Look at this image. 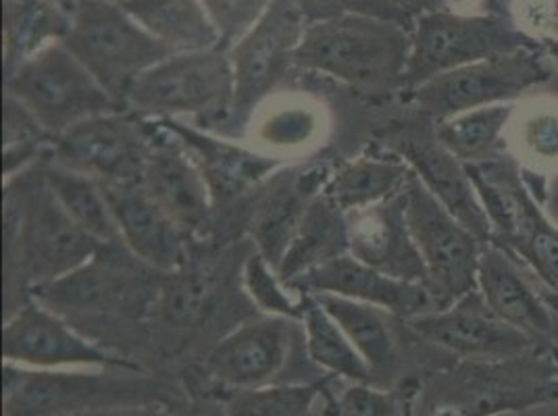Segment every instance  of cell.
Masks as SVG:
<instances>
[{
  "label": "cell",
  "instance_id": "obj_31",
  "mask_svg": "<svg viewBox=\"0 0 558 416\" xmlns=\"http://www.w3.org/2000/svg\"><path fill=\"white\" fill-rule=\"evenodd\" d=\"M333 317V321L344 329L350 342L365 358L373 372L395 375L400 367V350L392 319L395 315L363 302L349 301L333 294H311Z\"/></svg>",
  "mask_w": 558,
  "mask_h": 416
},
{
  "label": "cell",
  "instance_id": "obj_29",
  "mask_svg": "<svg viewBox=\"0 0 558 416\" xmlns=\"http://www.w3.org/2000/svg\"><path fill=\"white\" fill-rule=\"evenodd\" d=\"M171 52L221 48V34L203 0H117Z\"/></svg>",
  "mask_w": 558,
  "mask_h": 416
},
{
  "label": "cell",
  "instance_id": "obj_3",
  "mask_svg": "<svg viewBox=\"0 0 558 416\" xmlns=\"http://www.w3.org/2000/svg\"><path fill=\"white\" fill-rule=\"evenodd\" d=\"M161 404L184 406L173 386L142 369H29L2 365V416H82Z\"/></svg>",
  "mask_w": 558,
  "mask_h": 416
},
{
  "label": "cell",
  "instance_id": "obj_18",
  "mask_svg": "<svg viewBox=\"0 0 558 416\" xmlns=\"http://www.w3.org/2000/svg\"><path fill=\"white\" fill-rule=\"evenodd\" d=\"M296 325L258 315L233 327L205 356V379L228 393L269 386L290 358Z\"/></svg>",
  "mask_w": 558,
  "mask_h": 416
},
{
  "label": "cell",
  "instance_id": "obj_19",
  "mask_svg": "<svg viewBox=\"0 0 558 416\" xmlns=\"http://www.w3.org/2000/svg\"><path fill=\"white\" fill-rule=\"evenodd\" d=\"M386 150L395 152L396 157L407 162V167L417 175L421 184L469 232L475 233L482 242H488L492 233L488 215L466 173V164L459 161L450 150H446L440 139L436 138L434 121L421 117L417 123H407L398 127L388 136Z\"/></svg>",
  "mask_w": 558,
  "mask_h": 416
},
{
  "label": "cell",
  "instance_id": "obj_21",
  "mask_svg": "<svg viewBox=\"0 0 558 416\" xmlns=\"http://www.w3.org/2000/svg\"><path fill=\"white\" fill-rule=\"evenodd\" d=\"M138 258L123 246H102L96 255L70 276L32 292L50 310L71 321L73 317H102L121 310L138 290Z\"/></svg>",
  "mask_w": 558,
  "mask_h": 416
},
{
  "label": "cell",
  "instance_id": "obj_6",
  "mask_svg": "<svg viewBox=\"0 0 558 416\" xmlns=\"http://www.w3.org/2000/svg\"><path fill=\"white\" fill-rule=\"evenodd\" d=\"M466 173L486 208L489 244L521 258L537 281L558 296V225L539 207L537 196L514 159L466 164Z\"/></svg>",
  "mask_w": 558,
  "mask_h": 416
},
{
  "label": "cell",
  "instance_id": "obj_10",
  "mask_svg": "<svg viewBox=\"0 0 558 416\" xmlns=\"http://www.w3.org/2000/svg\"><path fill=\"white\" fill-rule=\"evenodd\" d=\"M553 59L539 47L523 48L432 77L407 93L417 113L444 121L466 111L511 105L553 77Z\"/></svg>",
  "mask_w": 558,
  "mask_h": 416
},
{
  "label": "cell",
  "instance_id": "obj_34",
  "mask_svg": "<svg viewBox=\"0 0 558 416\" xmlns=\"http://www.w3.org/2000/svg\"><path fill=\"white\" fill-rule=\"evenodd\" d=\"M304 296L306 304L301 327L311 363L326 370L329 377L344 379L349 383H375L369 365L350 342L344 329L333 321L315 296Z\"/></svg>",
  "mask_w": 558,
  "mask_h": 416
},
{
  "label": "cell",
  "instance_id": "obj_23",
  "mask_svg": "<svg viewBox=\"0 0 558 416\" xmlns=\"http://www.w3.org/2000/svg\"><path fill=\"white\" fill-rule=\"evenodd\" d=\"M121 244L150 271L167 276L192 260L194 242L157 205L142 182L105 185Z\"/></svg>",
  "mask_w": 558,
  "mask_h": 416
},
{
  "label": "cell",
  "instance_id": "obj_43",
  "mask_svg": "<svg viewBox=\"0 0 558 416\" xmlns=\"http://www.w3.org/2000/svg\"><path fill=\"white\" fill-rule=\"evenodd\" d=\"M509 17L539 42L558 38V0H512Z\"/></svg>",
  "mask_w": 558,
  "mask_h": 416
},
{
  "label": "cell",
  "instance_id": "obj_15",
  "mask_svg": "<svg viewBox=\"0 0 558 416\" xmlns=\"http://www.w3.org/2000/svg\"><path fill=\"white\" fill-rule=\"evenodd\" d=\"M165 132L182 144L209 185L217 210V225L235 208H251L256 192L279 171L281 159L265 155L248 142H238L182 119H155Z\"/></svg>",
  "mask_w": 558,
  "mask_h": 416
},
{
  "label": "cell",
  "instance_id": "obj_42",
  "mask_svg": "<svg viewBox=\"0 0 558 416\" xmlns=\"http://www.w3.org/2000/svg\"><path fill=\"white\" fill-rule=\"evenodd\" d=\"M523 148L535 162L558 161V111L537 113L525 121L523 134L519 138Z\"/></svg>",
  "mask_w": 558,
  "mask_h": 416
},
{
  "label": "cell",
  "instance_id": "obj_14",
  "mask_svg": "<svg viewBox=\"0 0 558 416\" xmlns=\"http://www.w3.org/2000/svg\"><path fill=\"white\" fill-rule=\"evenodd\" d=\"M2 358L29 369H142L132 358L86 338L38 301L4 319Z\"/></svg>",
  "mask_w": 558,
  "mask_h": 416
},
{
  "label": "cell",
  "instance_id": "obj_4",
  "mask_svg": "<svg viewBox=\"0 0 558 416\" xmlns=\"http://www.w3.org/2000/svg\"><path fill=\"white\" fill-rule=\"evenodd\" d=\"M411 52V27L367 15L308 22L294 70L333 79L361 93L402 88Z\"/></svg>",
  "mask_w": 558,
  "mask_h": 416
},
{
  "label": "cell",
  "instance_id": "obj_24",
  "mask_svg": "<svg viewBox=\"0 0 558 416\" xmlns=\"http://www.w3.org/2000/svg\"><path fill=\"white\" fill-rule=\"evenodd\" d=\"M299 294H333L349 301L377 306L400 321L436 310V302L423 283L390 278L354 256L342 255L299 279Z\"/></svg>",
  "mask_w": 558,
  "mask_h": 416
},
{
  "label": "cell",
  "instance_id": "obj_44",
  "mask_svg": "<svg viewBox=\"0 0 558 416\" xmlns=\"http://www.w3.org/2000/svg\"><path fill=\"white\" fill-rule=\"evenodd\" d=\"M175 416H226L223 397L215 393L194 395L190 402H184V406L175 413Z\"/></svg>",
  "mask_w": 558,
  "mask_h": 416
},
{
  "label": "cell",
  "instance_id": "obj_5",
  "mask_svg": "<svg viewBox=\"0 0 558 416\" xmlns=\"http://www.w3.org/2000/svg\"><path fill=\"white\" fill-rule=\"evenodd\" d=\"M233 105V71L226 48L173 52L140 75L125 109L144 119H192L223 134Z\"/></svg>",
  "mask_w": 558,
  "mask_h": 416
},
{
  "label": "cell",
  "instance_id": "obj_40",
  "mask_svg": "<svg viewBox=\"0 0 558 416\" xmlns=\"http://www.w3.org/2000/svg\"><path fill=\"white\" fill-rule=\"evenodd\" d=\"M304 7L311 22L336 15H367L411 29L415 24V15L400 0H304Z\"/></svg>",
  "mask_w": 558,
  "mask_h": 416
},
{
  "label": "cell",
  "instance_id": "obj_25",
  "mask_svg": "<svg viewBox=\"0 0 558 416\" xmlns=\"http://www.w3.org/2000/svg\"><path fill=\"white\" fill-rule=\"evenodd\" d=\"M329 130V109L319 98L279 90L256 109L244 138L265 155L296 162L315 157Z\"/></svg>",
  "mask_w": 558,
  "mask_h": 416
},
{
  "label": "cell",
  "instance_id": "obj_32",
  "mask_svg": "<svg viewBox=\"0 0 558 416\" xmlns=\"http://www.w3.org/2000/svg\"><path fill=\"white\" fill-rule=\"evenodd\" d=\"M43 173L59 205L84 232L102 246H123L107 192L100 182L52 164L47 159L43 161Z\"/></svg>",
  "mask_w": 558,
  "mask_h": 416
},
{
  "label": "cell",
  "instance_id": "obj_22",
  "mask_svg": "<svg viewBox=\"0 0 558 416\" xmlns=\"http://www.w3.org/2000/svg\"><path fill=\"white\" fill-rule=\"evenodd\" d=\"M477 290L505 323L525 333L535 346L558 347V310L548 287H535L519 258L486 242L480 256Z\"/></svg>",
  "mask_w": 558,
  "mask_h": 416
},
{
  "label": "cell",
  "instance_id": "obj_2",
  "mask_svg": "<svg viewBox=\"0 0 558 416\" xmlns=\"http://www.w3.org/2000/svg\"><path fill=\"white\" fill-rule=\"evenodd\" d=\"M558 402V347L507 360H457L421 379L423 416H498Z\"/></svg>",
  "mask_w": 558,
  "mask_h": 416
},
{
  "label": "cell",
  "instance_id": "obj_20",
  "mask_svg": "<svg viewBox=\"0 0 558 416\" xmlns=\"http://www.w3.org/2000/svg\"><path fill=\"white\" fill-rule=\"evenodd\" d=\"M148 123L153 146L142 184L194 244L207 242L217 232V210L207 180L178 139L155 119Z\"/></svg>",
  "mask_w": 558,
  "mask_h": 416
},
{
  "label": "cell",
  "instance_id": "obj_26",
  "mask_svg": "<svg viewBox=\"0 0 558 416\" xmlns=\"http://www.w3.org/2000/svg\"><path fill=\"white\" fill-rule=\"evenodd\" d=\"M402 192L381 205L347 215L349 253L390 278L425 285L427 273L407 225Z\"/></svg>",
  "mask_w": 558,
  "mask_h": 416
},
{
  "label": "cell",
  "instance_id": "obj_35",
  "mask_svg": "<svg viewBox=\"0 0 558 416\" xmlns=\"http://www.w3.org/2000/svg\"><path fill=\"white\" fill-rule=\"evenodd\" d=\"M215 279L210 271L194 265L159 278L153 313L175 331H192L207 321L215 304Z\"/></svg>",
  "mask_w": 558,
  "mask_h": 416
},
{
  "label": "cell",
  "instance_id": "obj_46",
  "mask_svg": "<svg viewBox=\"0 0 558 416\" xmlns=\"http://www.w3.org/2000/svg\"><path fill=\"white\" fill-rule=\"evenodd\" d=\"M544 50L548 52V57L553 59V63L558 65V38H548V40H542Z\"/></svg>",
  "mask_w": 558,
  "mask_h": 416
},
{
  "label": "cell",
  "instance_id": "obj_41",
  "mask_svg": "<svg viewBox=\"0 0 558 416\" xmlns=\"http://www.w3.org/2000/svg\"><path fill=\"white\" fill-rule=\"evenodd\" d=\"M203 4L221 34V48L228 50L258 22L271 0H203Z\"/></svg>",
  "mask_w": 558,
  "mask_h": 416
},
{
  "label": "cell",
  "instance_id": "obj_9",
  "mask_svg": "<svg viewBox=\"0 0 558 416\" xmlns=\"http://www.w3.org/2000/svg\"><path fill=\"white\" fill-rule=\"evenodd\" d=\"M308 22L304 0H271L258 22L228 48L233 105L223 136H244L256 109L296 71L294 59Z\"/></svg>",
  "mask_w": 558,
  "mask_h": 416
},
{
  "label": "cell",
  "instance_id": "obj_47",
  "mask_svg": "<svg viewBox=\"0 0 558 416\" xmlns=\"http://www.w3.org/2000/svg\"><path fill=\"white\" fill-rule=\"evenodd\" d=\"M555 205H557V208H558V196H557V198H555Z\"/></svg>",
  "mask_w": 558,
  "mask_h": 416
},
{
  "label": "cell",
  "instance_id": "obj_48",
  "mask_svg": "<svg viewBox=\"0 0 558 416\" xmlns=\"http://www.w3.org/2000/svg\"><path fill=\"white\" fill-rule=\"evenodd\" d=\"M82 416H88V415H82Z\"/></svg>",
  "mask_w": 558,
  "mask_h": 416
},
{
  "label": "cell",
  "instance_id": "obj_1",
  "mask_svg": "<svg viewBox=\"0 0 558 416\" xmlns=\"http://www.w3.org/2000/svg\"><path fill=\"white\" fill-rule=\"evenodd\" d=\"M2 287L4 319L32 301V292L59 281L93 258L102 244L84 232L50 192L43 162L4 180Z\"/></svg>",
  "mask_w": 558,
  "mask_h": 416
},
{
  "label": "cell",
  "instance_id": "obj_27",
  "mask_svg": "<svg viewBox=\"0 0 558 416\" xmlns=\"http://www.w3.org/2000/svg\"><path fill=\"white\" fill-rule=\"evenodd\" d=\"M409 173L407 162L390 150L361 155L338 161L324 187V196L349 215L398 196L407 185Z\"/></svg>",
  "mask_w": 558,
  "mask_h": 416
},
{
  "label": "cell",
  "instance_id": "obj_16",
  "mask_svg": "<svg viewBox=\"0 0 558 416\" xmlns=\"http://www.w3.org/2000/svg\"><path fill=\"white\" fill-rule=\"evenodd\" d=\"M404 325L417 340L440 347L459 360H507L539 347L525 333L505 323L482 298L480 290L448 308L418 315Z\"/></svg>",
  "mask_w": 558,
  "mask_h": 416
},
{
  "label": "cell",
  "instance_id": "obj_11",
  "mask_svg": "<svg viewBox=\"0 0 558 416\" xmlns=\"http://www.w3.org/2000/svg\"><path fill=\"white\" fill-rule=\"evenodd\" d=\"M4 94L20 100L54 138L86 119L123 109L63 42L43 48L4 75Z\"/></svg>",
  "mask_w": 558,
  "mask_h": 416
},
{
  "label": "cell",
  "instance_id": "obj_33",
  "mask_svg": "<svg viewBox=\"0 0 558 416\" xmlns=\"http://www.w3.org/2000/svg\"><path fill=\"white\" fill-rule=\"evenodd\" d=\"M514 115L512 105H494L466 111L444 121H434L436 138L446 150L465 164L500 159L507 150V130Z\"/></svg>",
  "mask_w": 558,
  "mask_h": 416
},
{
  "label": "cell",
  "instance_id": "obj_12",
  "mask_svg": "<svg viewBox=\"0 0 558 416\" xmlns=\"http://www.w3.org/2000/svg\"><path fill=\"white\" fill-rule=\"evenodd\" d=\"M404 215L427 273V290L442 310L477 290L480 256L486 242L444 207L411 171L404 185Z\"/></svg>",
  "mask_w": 558,
  "mask_h": 416
},
{
  "label": "cell",
  "instance_id": "obj_36",
  "mask_svg": "<svg viewBox=\"0 0 558 416\" xmlns=\"http://www.w3.org/2000/svg\"><path fill=\"white\" fill-rule=\"evenodd\" d=\"M2 107V175L9 180L48 159L54 136L13 96L4 94Z\"/></svg>",
  "mask_w": 558,
  "mask_h": 416
},
{
  "label": "cell",
  "instance_id": "obj_30",
  "mask_svg": "<svg viewBox=\"0 0 558 416\" xmlns=\"http://www.w3.org/2000/svg\"><path fill=\"white\" fill-rule=\"evenodd\" d=\"M4 75L43 48L63 42L70 29V0H4Z\"/></svg>",
  "mask_w": 558,
  "mask_h": 416
},
{
  "label": "cell",
  "instance_id": "obj_38",
  "mask_svg": "<svg viewBox=\"0 0 558 416\" xmlns=\"http://www.w3.org/2000/svg\"><path fill=\"white\" fill-rule=\"evenodd\" d=\"M421 379H404L392 390L350 383L340 393L324 392V416H415Z\"/></svg>",
  "mask_w": 558,
  "mask_h": 416
},
{
  "label": "cell",
  "instance_id": "obj_13",
  "mask_svg": "<svg viewBox=\"0 0 558 416\" xmlns=\"http://www.w3.org/2000/svg\"><path fill=\"white\" fill-rule=\"evenodd\" d=\"M153 146L148 119L128 109L96 115L57 136L48 162L105 185L142 182Z\"/></svg>",
  "mask_w": 558,
  "mask_h": 416
},
{
  "label": "cell",
  "instance_id": "obj_17",
  "mask_svg": "<svg viewBox=\"0 0 558 416\" xmlns=\"http://www.w3.org/2000/svg\"><path fill=\"white\" fill-rule=\"evenodd\" d=\"M336 164L338 161H322L317 157L288 162L256 192L244 225L256 253L265 256L276 269L306 210L324 194Z\"/></svg>",
  "mask_w": 558,
  "mask_h": 416
},
{
  "label": "cell",
  "instance_id": "obj_39",
  "mask_svg": "<svg viewBox=\"0 0 558 416\" xmlns=\"http://www.w3.org/2000/svg\"><path fill=\"white\" fill-rule=\"evenodd\" d=\"M240 278L242 290L248 296V301L253 302L258 315L281 317L299 323L303 321L306 296L283 283L278 269L260 253L253 250L246 256Z\"/></svg>",
  "mask_w": 558,
  "mask_h": 416
},
{
  "label": "cell",
  "instance_id": "obj_8",
  "mask_svg": "<svg viewBox=\"0 0 558 416\" xmlns=\"http://www.w3.org/2000/svg\"><path fill=\"white\" fill-rule=\"evenodd\" d=\"M539 45L505 13L425 11L415 15L400 90L411 93L446 71Z\"/></svg>",
  "mask_w": 558,
  "mask_h": 416
},
{
  "label": "cell",
  "instance_id": "obj_28",
  "mask_svg": "<svg viewBox=\"0 0 558 416\" xmlns=\"http://www.w3.org/2000/svg\"><path fill=\"white\" fill-rule=\"evenodd\" d=\"M349 219L324 194L315 198L279 262V278L290 287L338 256L349 255Z\"/></svg>",
  "mask_w": 558,
  "mask_h": 416
},
{
  "label": "cell",
  "instance_id": "obj_7",
  "mask_svg": "<svg viewBox=\"0 0 558 416\" xmlns=\"http://www.w3.org/2000/svg\"><path fill=\"white\" fill-rule=\"evenodd\" d=\"M63 45L125 109L132 86L169 54L117 0H70Z\"/></svg>",
  "mask_w": 558,
  "mask_h": 416
},
{
  "label": "cell",
  "instance_id": "obj_37",
  "mask_svg": "<svg viewBox=\"0 0 558 416\" xmlns=\"http://www.w3.org/2000/svg\"><path fill=\"white\" fill-rule=\"evenodd\" d=\"M329 379L331 377L326 375L322 381L313 383H269L226 393V416H311L315 402L324 397Z\"/></svg>",
  "mask_w": 558,
  "mask_h": 416
},
{
  "label": "cell",
  "instance_id": "obj_45",
  "mask_svg": "<svg viewBox=\"0 0 558 416\" xmlns=\"http://www.w3.org/2000/svg\"><path fill=\"white\" fill-rule=\"evenodd\" d=\"M88 416H175V411L161 404H146V406H121V408H109Z\"/></svg>",
  "mask_w": 558,
  "mask_h": 416
}]
</instances>
